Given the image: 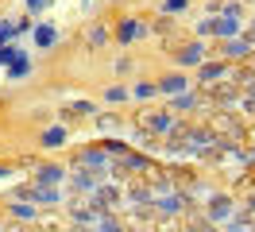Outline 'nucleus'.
<instances>
[{"mask_svg":"<svg viewBox=\"0 0 255 232\" xmlns=\"http://www.w3.org/2000/svg\"><path fill=\"white\" fill-rule=\"evenodd\" d=\"M209 217H213V221H228V217H232V201H228V198H213Z\"/></svg>","mask_w":255,"mask_h":232,"instance_id":"nucleus-7","label":"nucleus"},{"mask_svg":"<svg viewBox=\"0 0 255 232\" xmlns=\"http://www.w3.org/2000/svg\"><path fill=\"white\" fill-rule=\"evenodd\" d=\"M143 35V23H135V19H124L120 27H116V39L120 43H131V39H139Z\"/></svg>","mask_w":255,"mask_h":232,"instance_id":"nucleus-4","label":"nucleus"},{"mask_svg":"<svg viewBox=\"0 0 255 232\" xmlns=\"http://www.w3.org/2000/svg\"><path fill=\"white\" fill-rule=\"evenodd\" d=\"M27 198H31V201H43V205H58V194H54L50 186H31V190H27Z\"/></svg>","mask_w":255,"mask_h":232,"instance_id":"nucleus-6","label":"nucleus"},{"mask_svg":"<svg viewBox=\"0 0 255 232\" xmlns=\"http://www.w3.org/2000/svg\"><path fill=\"white\" fill-rule=\"evenodd\" d=\"M109 101H116V105L128 101V89H124V85H112V89H109Z\"/></svg>","mask_w":255,"mask_h":232,"instance_id":"nucleus-19","label":"nucleus"},{"mask_svg":"<svg viewBox=\"0 0 255 232\" xmlns=\"http://www.w3.org/2000/svg\"><path fill=\"white\" fill-rule=\"evenodd\" d=\"M224 62H213V66H201V81H217V77H224Z\"/></svg>","mask_w":255,"mask_h":232,"instance_id":"nucleus-12","label":"nucleus"},{"mask_svg":"<svg viewBox=\"0 0 255 232\" xmlns=\"http://www.w3.org/2000/svg\"><path fill=\"white\" fill-rule=\"evenodd\" d=\"M27 8H31V12H39V8H47V0H27Z\"/></svg>","mask_w":255,"mask_h":232,"instance_id":"nucleus-22","label":"nucleus"},{"mask_svg":"<svg viewBox=\"0 0 255 232\" xmlns=\"http://www.w3.org/2000/svg\"><path fill=\"white\" fill-rule=\"evenodd\" d=\"M81 163H89V167H97V174H105L109 170V155L101 147H89V151H81Z\"/></svg>","mask_w":255,"mask_h":232,"instance_id":"nucleus-3","label":"nucleus"},{"mask_svg":"<svg viewBox=\"0 0 255 232\" xmlns=\"http://www.w3.org/2000/svg\"><path fill=\"white\" fill-rule=\"evenodd\" d=\"M105 39H109V31H105V27H93V31H89V43H105Z\"/></svg>","mask_w":255,"mask_h":232,"instance_id":"nucleus-21","label":"nucleus"},{"mask_svg":"<svg viewBox=\"0 0 255 232\" xmlns=\"http://www.w3.org/2000/svg\"><path fill=\"white\" fill-rule=\"evenodd\" d=\"M62 143H66V128H50L43 136V147H62Z\"/></svg>","mask_w":255,"mask_h":232,"instance_id":"nucleus-14","label":"nucleus"},{"mask_svg":"<svg viewBox=\"0 0 255 232\" xmlns=\"http://www.w3.org/2000/svg\"><path fill=\"white\" fill-rule=\"evenodd\" d=\"M54 43H58V27H54V23H39V27H35V46L47 50V46H54Z\"/></svg>","mask_w":255,"mask_h":232,"instance_id":"nucleus-2","label":"nucleus"},{"mask_svg":"<svg viewBox=\"0 0 255 232\" xmlns=\"http://www.w3.org/2000/svg\"><path fill=\"white\" fill-rule=\"evenodd\" d=\"M186 89V77L174 74V77H166V81H159V93H170V97H178V93Z\"/></svg>","mask_w":255,"mask_h":232,"instance_id":"nucleus-9","label":"nucleus"},{"mask_svg":"<svg viewBox=\"0 0 255 232\" xmlns=\"http://www.w3.org/2000/svg\"><path fill=\"white\" fill-rule=\"evenodd\" d=\"M62 178H66L62 167H39V174H35V182H39V186H54V182H62Z\"/></svg>","mask_w":255,"mask_h":232,"instance_id":"nucleus-5","label":"nucleus"},{"mask_svg":"<svg viewBox=\"0 0 255 232\" xmlns=\"http://www.w3.org/2000/svg\"><path fill=\"white\" fill-rule=\"evenodd\" d=\"M190 0H162V12H186Z\"/></svg>","mask_w":255,"mask_h":232,"instance_id":"nucleus-17","label":"nucleus"},{"mask_svg":"<svg viewBox=\"0 0 255 232\" xmlns=\"http://www.w3.org/2000/svg\"><path fill=\"white\" fill-rule=\"evenodd\" d=\"M23 54H27V50H19V46L4 43V46H0V66H12V62H16V58H23Z\"/></svg>","mask_w":255,"mask_h":232,"instance_id":"nucleus-10","label":"nucleus"},{"mask_svg":"<svg viewBox=\"0 0 255 232\" xmlns=\"http://www.w3.org/2000/svg\"><path fill=\"white\" fill-rule=\"evenodd\" d=\"M159 209H162V213H178V209H182V198H178V194H170V198L159 201Z\"/></svg>","mask_w":255,"mask_h":232,"instance_id":"nucleus-15","label":"nucleus"},{"mask_svg":"<svg viewBox=\"0 0 255 232\" xmlns=\"http://www.w3.org/2000/svg\"><path fill=\"white\" fill-rule=\"evenodd\" d=\"M240 54H248V39H232L228 43V58H240Z\"/></svg>","mask_w":255,"mask_h":232,"instance_id":"nucleus-16","label":"nucleus"},{"mask_svg":"<svg viewBox=\"0 0 255 232\" xmlns=\"http://www.w3.org/2000/svg\"><path fill=\"white\" fill-rule=\"evenodd\" d=\"M8 174H12V170H4V167H0V178H8Z\"/></svg>","mask_w":255,"mask_h":232,"instance_id":"nucleus-23","label":"nucleus"},{"mask_svg":"<svg viewBox=\"0 0 255 232\" xmlns=\"http://www.w3.org/2000/svg\"><path fill=\"white\" fill-rule=\"evenodd\" d=\"M12 213H16V217H23V221H31V217H35V209H31V205H12Z\"/></svg>","mask_w":255,"mask_h":232,"instance_id":"nucleus-20","label":"nucleus"},{"mask_svg":"<svg viewBox=\"0 0 255 232\" xmlns=\"http://www.w3.org/2000/svg\"><path fill=\"white\" fill-rule=\"evenodd\" d=\"M174 108H178V112H193V108H197V97H193V93H178Z\"/></svg>","mask_w":255,"mask_h":232,"instance_id":"nucleus-13","label":"nucleus"},{"mask_svg":"<svg viewBox=\"0 0 255 232\" xmlns=\"http://www.w3.org/2000/svg\"><path fill=\"white\" fill-rule=\"evenodd\" d=\"M178 62H182V66H201V62H205V46L190 43L186 50H178Z\"/></svg>","mask_w":255,"mask_h":232,"instance_id":"nucleus-1","label":"nucleus"},{"mask_svg":"<svg viewBox=\"0 0 255 232\" xmlns=\"http://www.w3.org/2000/svg\"><path fill=\"white\" fill-rule=\"evenodd\" d=\"M27 70H31V58L23 54V58H16L12 66H8V74H4V77H12V81H23V77H27Z\"/></svg>","mask_w":255,"mask_h":232,"instance_id":"nucleus-8","label":"nucleus"},{"mask_svg":"<svg viewBox=\"0 0 255 232\" xmlns=\"http://www.w3.org/2000/svg\"><path fill=\"white\" fill-rule=\"evenodd\" d=\"M147 128H151V132H170V128H174V120H170L166 112H162V116H147Z\"/></svg>","mask_w":255,"mask_h":232,"instance_id":"nucleus-11","label":"nucleus"},{"mask_svg":"<svg viewBox=\"0 0 255 232\" xmlns=\"http://www.w3.org/2000/svg\"><path fill=\"white\" fill-rule=\"evenodd\" d=\"M159 93V85H151V81H143V85H135V97H155Z\"/></svg>","mask_w":255,"mask_h":232,"instance_id":"nucleus-18","label":"nucleus"}]
</instances>
